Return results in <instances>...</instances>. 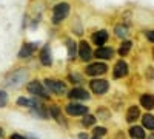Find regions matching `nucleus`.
I'll return each instance as SVG.
<instances>
[{"instance_id": "1", "label": "nucleus", "mask_w": 154, "mask_h": 139, "mask_svg": "<svg viewBox=\"0 0 154 139\" xmlns=\"http://www.w3.org/2000/svg\"><path fill=\"white\" fill-rule=\"evenodd\" d=\"M26 82H28V70L23 67L8 71L3 77V87L8 90H19Z\"/></svg>"}, {"instance_id": "2", "label": "nucleus", "mask_w": 154, "mask_h": 139, "mask_svg": "<svg viewBox=\"0 0 154 139\" xmlns=\"http://www.w3.org/2000/svg\"><path fill=\"white\" fill-rule=\"evenodd\" d=\"M71 12V3L68 2H59L53 6V9H51V23L53 25H62L63 22H65L69 16Z\"/></svg>"}, {"instance_id": "3", "label": "nucleus", "mask_w": 154, "mask_h": 139, "mask_svg": "<svg viewBox=\"0 0 154 139\" xmlns=\"http://www.w3.org/2000/svg\"><path fill=\"white\" fill-rule=\"evenodd\" d=\"M42 82H43V85H45V88L48 90L49 94L66 96V93H68L66 82L62 81V79H57V77H45Z\"/></svg>"}, {"instance_id": "4", "label": "nucleus", "mask_w": 154, "mask_h": 139, "mask_svg": "<svg viewBox=\"0 0 154 139\" xmlns=\"http://www.w3.org/2000/svg\"><path fill=\"white\" fill-rule=\"evenodd\" d=\"M26 91L31 94V97H37V99H42V100H48L49 99V93L45 88L43 82L38 81V79H32L29 82H26Z\"/></svg>"}, {"instance_id": "5", "label": "nucleus", "mask_w": 154, "mask_h": 139, "mask_svg": "<svg viewBox=\"0 0 154 139\" xmlns=\"http://www.w3.org/2000/svg\"><path fill=\"white\" fill-rule=\"evenodd\" d=\"M108 65L105 64V62L102 60H97V62H89V64L85 67L83 73L86 76H89V77H100V76H103L108 73Z\"/></svg>"}, {"instance_id": "6", "label": "nucleus", "mask_w": 154, "mask_h": 139, "mask_svg": "<svg viewBox=\"0 0 154 139\" xmlns=\"http://www.w3.org/2000/svg\"><path fill=\"white\" fill-rule=\"evenodd\" d=\"M89 87V91L96 96H105L109 91V82L106 79H102V77H94L88 82Z\"/></svg>"}, {"instance_id": "7", "label": "nucleus", "mask_w": 154, "mask_h": 139, "mask_svg": "<svg viewBox=\"0 0 154 139\" xmlns=\"http://www.w3.org/2000/svg\"><path fill=\"white\" fill-rule=\"evenodd\" d=\"M38 48H40V43H38V42H23L22 46H20V49H19V53H17V57L20 60L31 59L37 53Z\"/></svg>"}, {"instance_id": "8", "label": "nucleus", "mask_w": 154, "mask_h": 139, "mask_svg": "<svg viewBox=\"0 0 154 139\" xmlns=\"http://www.w3.org/2000/svg\"><path fill=\"white\" fill-rule=\"evenodd\" d=\"M63 110H65V113H66L68 116H71V118L83 116V115H86V113H89V108H88L85 104H80V102H74V100L68 102L65 107H63Z\"/></svg>"}, {"instance_id": "9", "label": "nucleus", "mask_w": 154, "mask_h": 139, "mask_svg": "<svg viewBox=\"0 0 154 139\" xmlns=\"http://www.w3.org/2000/svg\"><path fill=\"white\" fill-rule=\"evenodd\" d=\"M69 100H74V102H83V100H89L91 99V94L86 88L83 87H72L71 90H68L66 93Z\"/></svg>"}, {"instance_id": "10", "label": "nucleus", "mask_w": 154, "mask_h": 139, "mask_svg": "<svg viewBox=\"0 0 154 139\" xmlns=\"http://www.w3.org/2000/svg\"><path fill=\"white\" fill-rule=\"evenodd\" d=\"M77 57L82 62H85V64H88V62L94 57V51H93L91 45H89V42H86V40L79 42V53H77Z\"/></svg>"}, {"instance_id": "11", "label": "nucleus", "mask_w": 154, "mask_h": 139, "mask_svg": "<svg viewBox=\"0 0 154 139\" xmlns=\"http://www.w3.org/2000/svg\"><path fill=\"white\" fill-rule=\"evenodd\" d=\"M38 62H40L43 67H46V68L53 67L54 59H53V53H51L49 43H45V45L40 48V51H38Z\"/></svg>"}, {"instance_id": "12", "label": "nucleus", "mask_w": 154, "mask_h": 139, "mask_svg": "<svg viewBox=\"0 0 154 139\" xmlns=\"http://www.w3.org/2000/svg\"><path fill=\"white\" fill-rule=\"evenodd\" d=\"M128 71H130L128 64L123 59H120V60L116 62L114 67H112V77L114 79H122V77H125V76L128 74Z\"/></svg>"}, {"instance_id": "13", "label": "nucleus", "mask_w": 154, "mask_h": 139, "mask_svg": "<svg viewBox=\"0 0 154 139\" xmlns=\"http://www.w3.org/2000/svg\"><path fill=\"white\" fill-rule=\"evenodd\" d=\"M108 39H109V33L106 30H99V31H96V33L91 34V42L97 48L99 46H105L106 42H108Z\"/></svg>"}, {"instance_id": "14", "label": "nucleus", "mask_w": 154, "mask_h": 139, "mask_svg": "<svg viewBox=\"0 0 154 139\" xmlns=\"http://www.w3.org/2000/svg\"><path fill=\"white\" fill-rule=\"evenodd\" d=\"M48 113H49V118H53L57 124L66 125V121H65V118H63V115H62V107H60V105L51 104V105L48 107Z\"/></svg>"}, {"instance_id": "15", "label": "nucleus", "mask_w": 154, "mask_h": 139, "mask_svg": "<svg viewBox=\"0 0 154 139\" xmlns=\"http://www.w3.org/2000/svg\"><path fill=\"white\" fill-rule=\"evenodd\" d=\"M38 102H42V99H37V97H25V96H20V97H17V100H16L17 107L26 108V110L34 108Z\"/></svg>"}, {"instance_id": "16", "label": "nucleus", "mask_w": 154, "mask_h": 139, "mask_svg": "<svg viewBox=\"0 0 154 139\" xmlns=\"http://www.w3.org/2000/svg\"><path fill=\"white\" fill-rule=\"evenodd\" d=\"M114 56V49L111 46H99L94 51V57L97 60H109Z\"/></svg>"}, {"instance_id": "17", "label": "nucleus", "mask_w": 154, "mask_h": 139, "mask_svg": "<svg viewBox=\"0 0 154 139\" xmlns=\"http://www.w3.org/2000/svg\"><path fill=\"white\" fill-rule=\"evenodd\" d=\"M65 45H66V51H68V59L69 60H75L77 59V53H79V43L71 37L65 39Z\"/></svg>"}, {"instance_id": "18", "label": "nucleus", "mask_w": 154, "mask_h": 139, "mask_svg": "<svg viewBox=\"0 0 154 139\" xmlns=\"http://www.w3.org/2000/svg\"><path fill=\"white\" fill-rule=\"evenodd\" d=\"M140 107H143L145 110H152L154 108V94L145 93L140 96Z\"/></svg>"}, {"instance_id": "19", "label": "nucleus", "mask_w": 154, "mask_h": 139, "mask_svg": "<svg viewBox=\"0 0 154 139\" xmlns=\"http://www.w3.org/2000/svg\"><path fill=\"white\" fill-rule=\"evenodd\" d=\"M139 118H140V110H139V107H137V105H131L130 108H128V111H126V122L133 124V122H136Z\"/></svg>"}, {"instance_id": "20", "label": "nucleus", "mask_w": 154, "mask_h": 139, "mask_svg": "<svg viewBox=\"0 0 154 139\" xmlns=\"http://www.w3.org/2000/svg\"><path fill=\"white\" fill-rule=\"evenodd\" d=\"M96 121H97V118H96L94 115H91V113H86V115L82 116L80 124H82V127H83V128H89V127H94Z\"/></svg>"}, {"instance_id": "21", "label": "nucleus", "mask_w": 154, "mask_h": 139, "mask_svg": "<svg viewBox=\"0 0 154 139\" xmlns=\"http://www.w3.org/2000/svg\"><path fill=\"white\" fill-rule=\"evenodd\" d=\"M131 48H133V42L131 40H122L117 53H119L120 57H125V56H128V53L131 51Z\"/></svg>"}, {"instance_id": "22", "label": "nucleus", "mask_w": 154, "mask_h": 139, "mask_svg": "<svg viewBox=\"0 0 154 139\" xmlns=\"http://www.w3.org/2000/svg\"><path fill=\"white\" fill-rule=\"evenodd\" d=\"M130 136L133 137V139H145V131H143V128L142 127H139V125H133V127L130 128Z\"/></svg>"}, {"instance_id": "23", "label": "nucleus", "mask_w": 154, "mask_h": 139, "mask_svg": "<svg viewBox=\"0 0 154 139\" xmlns=\"http://www.w3.org/2000/svg\"><path fill=\"white\" fill-rule=\"evenodd\" d=\"M96 118H99L100 121H108L111 118V111L106 108V107H97V111H96Z\"/></svg>"}, {"instance_id": "24", "label": "nucleus", "mask_w": 154, "mask_h": 139, "mask_svg": "<svg viewBox=\"0 0 154 139\" xmlns=\"http://www.w3.org/2000/svg\"><path fill=\"white\" fill-rule=\"evenodd\" d=\"M142 124H143V127L154 131V116L149 115V113H146V115L142 116Z\"/></svg>"}, {"instance_id": "25", "label": "nucleus", "mask_w": 154, "mask_h": 139, "mask_svg": "<svg viewBox=\"0 0 154 139\" xmlns=\"http://www.w3.org/2000/svg\"><path fill=\"white\" fill-rule=\"evenodd\" d=\"M114 34L116 37H119V39H126V36H128V28L123 27V25H117V27L114 28Z\"/></svg>"}, {"instance_id": "26", "label": "nucleus", "mask_w": 154, "mask_h": 139, "mask_svg": "<svg viewBox=\"0 0 154 139\" xmlns=\"http://www.w3.org/2000/svg\"><path fill=\"white\" fill-rule=\"evenodd\" d=\"M8 104H9V94H8V91H6V90L0 88V110L5 108Z\"/></svg>"}, {"instance_id": "27", "label": "nucleus", "mask_w": 154, "mask_h": 139, "mask_svg": "<svg viewBox=\"0 0 154 139\" xmlns=\"http://www.w3.org/2000/svg\"><path fill=\"white\" fill-rule=\"evenodd\" d=\"M108 133L106 127H102V125H99V127H94L93 128V136H99V137H103L105 134Z\"/></svg>"}, {"instance_id": "28", "label": "nucleus", "mask_w": 154, "mask_h": 139, "mask_svg": "<svg viewBox=\"0 0 154 139\" xmlns=\"http://www.w3.org/2000/svg\"><path fill=\"white\" fill-rule=\"evenodd\" d=\"M68 81H69L71 84H82V82H83V79L80 77V76H77V74H74V73H69V74H68Z\"/></svg>"}, {"instance_id": "29", "label": "nucleus", "mask_w": 154, "mask_h": 139, "mask_svg": "<svg viewBox=\"0 0 154 139\" xmlns=\"http://www.w3.org/2000/svg\"><path fill=\"white\" fill-rule=\"evenodd\" d=\"M9 139H28V136H23L20 133H12L9 134Z\"/></svg>"}, {"instance_id": "30", "label": "nucleus", "mask_w": 154, "mask_h": 139, "mask_svg": "<svg viewBox=\"0 0 154 139\" xmlns=\"http://www.w3.org/2000/svg\"><path fill=\"white\" fill-rule=\"evenodd\" d=\"M146 77H148L149 81H152V79H154V68H152V67H149V68H148V71H146Z\"/></svg>"}, {"instance_id": "31", "label": "nucleus", "mask_w": 154, "mask_h": 139, "mask_svg": "<svg viewBox=\"0 0 154 139\" xmlns=\"http://www.w3.org/2000/svg\"><path fill=\"white\" fill-rule=\"evenodd\" d=\"M146 39H148L151 43H154V30H151V31L146 33Z\"/></svg>"}, {"instance_id": "32", "label": "nucleus", "mask_w": 154, "mask_h": 139, "mask_svg": "<svg viewBox=\"0 0 154 139\" xmlns=\"http://www.w3.org/2000/svg\"><path fill=\"white\" fill-rule=\"evenodd\" d=\"M77 137H79V139H89L88 133H79V134H77Z\"/></svg>"}, {"instance_id": "33", "label": "nucleus", "mask_w": 154, "mask_h": 139, "mask_svg": "<svg viewBox=\"0 0 154 139\" xmlns=\"http://www.w3.org/2000/svg\"><path fill=\"white\" fill-rule=\"evenodd\" d=\"M3 136H5V130H3L2 127H0V139H2Z\"/></svg>"}, {"instance_id": "34", "label": "nucleus", "mask_w": 154, "mask_h": 139, "mask_svg": "<svg viewBox=\"0 0 154 139\" xmlns=\"http://www.w3.org/2000/svg\"><path fill=\"white\" fill-rule=\"evenodd\" d=\"M148 139H154V133H151V134L148 136Z\"/></svg>"}, {"instance_id": "35", "label": "nucleus", "mask_w": 154, "mask_h": 139, "mask_svg": "<svg viewBox=\"0 0 154 139\" xmlns=\"http://www.w3.org/2000/svg\"><path fill=\"white\" fill-rule=\"evenodd\" d=\"M91 139H102V137H99V136H93Z\"/></svg>"}, {"instance_id": "36", "label": "nucleus", "mask_w": 154, "mask_h": 139, "mask_svg": "<svg viewBox=\"0 0 154 139\" xmlns=\"http://www.w3.org/2000/svg\"><path fill=\"white\" fill-rule=\"evenodd\" d=\"M152 57H154V48H152Z\"/></svg>"}]
</instances>
